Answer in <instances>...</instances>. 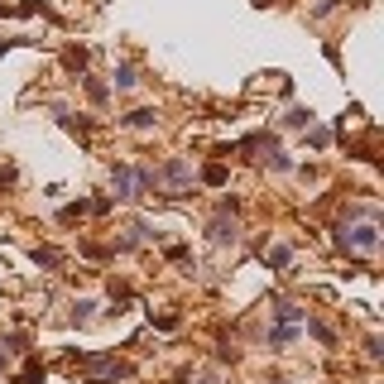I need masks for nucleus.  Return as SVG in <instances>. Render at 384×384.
<instances>
[{
  "label": "nucleus",
  "instance_id": "obj_16",
  "mask_svg": "<svg viewBox=\"0 0 384 384\" xmlns=\"http://www.w3.org/2000/svg\"><path fill=\"white\" fill-rule=\"evenodd\" d=\"M197 384H221V380H217V375H202V380H197Z\"/></svg>",
  "mask_w": 384,
  "mask_h": 384
},
{
  "label": "nucleus",
  "instance_id": "obj_3",
  "mask_svg": "<svg viewBox=\"0 0 384 384\" xmlns=\"http://www.w3.org/2000/svg\"><path fill=\"white\" fill-rule=\"evenodd\" d=\"M236 236H241V226L226 221V217H217L212 226H207V241H212V245H226V241H236Z\"/></svg>",
  "mask_w": 384,
  "mask_h": 384
},
{
  "label": "nucleus",
  "instance_id": "obj_8",
  "mask_svg": "<svg viewBox=\"0 0 384 384\" xmlns=\"http://www.w3.org/2000/svg\"><path fill=\"white\" fill-rule=\"evenodd\" d=\"M29 260H34L39 269H58V264H63V255H58V250H49V245H34V255H29Z\"/></svg>",
  "mask_w": 384,
  "mask_h": 384
},
{
  "label": "nucleus",
  "instance_id": "obj_5",
  "mask_svg": "<svg viewBox=\"0 0 384 384\" xmlns=\"http://www.w3.org/2000/svg\"><path fill=\"white\" fill-rule=\"evenodd\" d=\"M125 125H130V130H154V125H159V110L139 106V110H130V115H125Z\"/></svg>",
  "mask_w": 384,
  "mask_h": 384
},
{
  "label": "nucleus",
  "instance_id": "obj_14",
  "mask_svg": "<svg viewBox=\"0 0 384 384\" xmlns=\"http://www.w3.org/2000/svg\"><path fill=\"white\" fill-rule=\"evenodd\" d=\"M288 260H293V250H288V245H274L269 255H264V264H274V269H279V264H288Z\"/></svg>",
  "mask_w": 384,
  "mask_h": 384
},
{
  "label": "nucleus",
  "instance_id": "obj_13",
  "mask_svg": "<svg viewBox=\"0 0 384 384\" xmlns=\"http://www.w3.org/2000/svg\"><path fill=\"white\" fill-rule=\"evenodd\" d=\"M15 384H44V365H39V360H29L25 370H20V380Z\"/></svg>",
  "mask_w": 384,
  "mask_h": 384
},
{
  "label": "nucleus",
  "instance_id": "obj_1",
  "mask_svg": "<svg viewBox=\"0 0 384 384\" xmlns=\"http://www.w3.org/2000/svg\"><path fill=\"white\" fill-rule=\"evenodd\" d=\"M87 365V384H115V380H125L130 370L115 360V351H106V356H82Z\"/></svg>",
  "mask_w": 384,
  "mask_h": 384
},
{
  "label": "nucleus",
  "instance_id": "obj_11",
  "mask_svg": "<svg viewBox=\"0 0 384 384\" xmlns=\"http://www.w3.org/2000/svg\"><path fill=\"white\" fill-rule=\"evenodd\" d=\"M91 317H96V302H91V298L72 302V322H77V327H87V322H91Z\"/></svg>",
  "mask_w": 384,
  "mask_h": 384
},
{
  "label": "nucleus",
  "instance_id": "obj_10",
  "mask_svg": "<svg viewBox=\"0 0 384 384\" xmlns=\"http://www.w3.org/2000/svg\"><path fill=\"white\" fill-rule=\"evenodd\" d=\"M283 125H293V130H307V125H312V110H307V106H293L288 115H283Z\"/></svg>",
  "mask_w": 384,
  "mask_h": 384
},
{
  "label": "nucleus",
  "instance_id": "obj_4",
  "mask_svg": "<svg viewBox=\"0 0 384 384\" xmlns=\"http://www.w3.org/2000/svg\"><path fill=\"white\" fill-rule=\"evenodd\" d=\"M274 322L279 327H302V307L298 302H274Z\"/></svg>",
  "mask_w": 384,
  "mask_h": 384
},
{
  "label": "nucleus",
  "instance_id": "obj_9",
  "mask_svg": "<svg viewBox=\"0 0 384 384\" xmlns=\"http://www.w3.org/2000/svg\"><path fill=\"white\" fill-rule=\"evenodd\" d=\"M226 178H231L226 164H207V168H202V183H207V188H226Z\"/></svg>",
  "mask_w": 384,
  "mask_h": 384
},
{
  "label": "nucleus",
  "instance_id": "obj_12",
  "mask_svg": "<svg viewBox=\"0 0 384 384\" xmlns=\"http://www.w3.org/2000/svg\"><path fill=\"white\" fill-rule=\"evenodd\" d=\"M87 96H91V101H96V106H106V96H110V87L106 82H96V77H87Z\"/></svg>",
  "mask_w": 384,
  "mask_h": 384
},
{
  "label": "nucleus",
  "instance_id": "obj_15",
  "mask_svg": "<svg viewBox=\"0 0 384 384\" xmlns=\"http://www.w3.org/2000/svg\"><path fill=\"white\" fill-rule=\"evenodd\" d=\"M331 144V130H312V149H327Z\"/></svg>",
  "mask_w": 384,
  "mask_h": 384
},
{
  "label": "nucleus",
  "instance_id": "obj_2",
  "mask_svg": "<svg viewBox=\"0 0 384 384\" xmlns=\"http://www.w3.org/2000/svg\"><path fill=\"white\" fill-rule=\"evenodd\" d=\"M159 183H168V197H183L188 183H192V164L188 159H168L164 173H159Z\"/></svg>",
  "mask_w": 384,
  "mask_h": 384
},
{
  "label": "nucleus",
  "instance_id": "obj_7",
  "mask_svg": "<svg viewBox=\"0 0 384 384\" xmlns=\"http://www.w3.org/2000/svg\"><path fill=\"white\" fill-rule=\"evenodd\" d=\"M298 331H302V327H274L269 336H264V341H269L274 351H283V346H293V341H298Z\"/></svg>",
  "mask_w": 384,
  "mask_h": 384
},
{
  "label": "nucleus",
  "instance_id": "obj_6",
  "mask_svg": "<svg viewBox=\"0 0 384 384\" xmlns=\"http://www.w3.org/2000/svg\"><path fill=\"white\" fill-rule=\"evenodd\" d=\"M135 82H139L135 63H115V72H110V87H120V91H130Z\"/></svg>",
  "mask_w": 384,
  "mask_h": 384
}]
</instances>
